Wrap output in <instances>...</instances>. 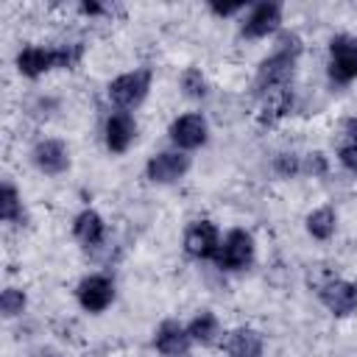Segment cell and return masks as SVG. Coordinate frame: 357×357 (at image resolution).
Segmentation results:
<instances>
[{
  "instance_id": "cell-1",
  "label": "cell",
  "mask_w": 357,
  "mask_h": 357,
  "mask_svg": "<svg viewBox=\"0 0 357 357\" xmlns=\"http://www.w3.org/2000/svg\"><path fill=\"white\" fill-rule=\"evenodd\" d=\"M301 56V36L293 31H282L271 56H265L257 67L254 75V95H265L268 89L293 84V73H296V61Z\"/></svg>"
},
{
  "instance_id": "cell-2",
  "label": "cell",
  "mask_w": 357,
  "mask_h": 357,
  "mask_svg": "<svg viewBox=\"0 0 357 357\" xmlns=\"http://www.w3.org/2000/svg\"><path fill=\"white\" fill-rule=\"evenodd\" d=\"M84 56V45H61V47H42L28 45L17 53V70L25 78H39L50 70H73Z\"/></svg>"
},
{
  "instance_id": "cell-3",
  "label": "cell",
  "mask_w": 357,
  "mask_h": 357,
  "mask_svg": "<svg viewBox=\"0 0 357 357\" xmlns=\"http://www.w3.org/2000/svg\"><path fill=\"white\" fill-rule=\"evenodd\" d=\"M151 84H153V73L148 67H137L112 78L106 86V95L120 112H128L145 100V95L151 92Z\"/></svg>"
},
{
  "instance_id": "cell-4",
  "label": "cell",
  "mask_w": 357,
  "mask_h": 357,
  "mask_svg": "<svg viewBox=\"0 0 357 357\" xmlns=\"http://www.w3.org/2000/svg\"><path fill=\"white\" fill-rule=\"evenodd\" d=\"M329 78L335 84H351L357 81V36L337 33L329 39Z\"/></svg>"
},
{
  "instance_id": "cell-5",
  "label": "cell",
  "mask_w": 357,
  "mask_h": 357,
  "mask_svg": "<svg viewBox=\"0 0 357 357\" xmlns=\"http://www.w3.org/2000/svg\"><path fill=\"white\" fill-rule=\"evenodd\" d=\"M254 259V237L245 229H231L215 254V265L220 271H243Z\"/></svg>"
},
{
  "instance_id": "cell-6",
  "label": "cell",
  "mask_w": 357,
  "mask_h": 357,
  "mask_svg": "<svg viewBox=\"0 0 357 357\" xmlns=\"http://www.w3.org/2000/svg\"><path fill=\"white\" fill-rule=\"evenodd\" d=\"M279 28H282V3L262 0L248 8V14L240 25V33L245 39H265V36L276 33Z\"/></svg>"
},
{
  "instance_id": "cell-7",
  "label": "cell",
  "mask_w": 357,
  "mask_h": 357,
  "mask_svg": "<svg viewBox=\"0 0 357 357\" xmlns=\"http://www.w3.org/2000/svg\"><path fill=\"white\" fill-rule=\"evenodd\" d=\"M184 251L192 257V259H215L218 248H220V231L212 220H192L187 223L184 229Z\"/></svg>"
},
{
  "instance_id": "cell-8",
  "label": "cell",
  "mask_w": 357,
  "mask_h": 357,
  "mask_svg": "<svg viewBox=\"0 0 357 357\" xmlns=\"http://www.w3.org/2000/svg\"><path fill=\"white\" fill-rule=\"evenodd\" d=\"M190 156L184 153V151H159V153H153L151 159H148V165H145V176H148V181H153V184H173V181H178V178H184L187 176V170H190Z\"/></svg>"
},
{
  "instance_id": "cell-9",
  "label": "cell",
  "mask_w": 357,
  "mask_h": 357,
  "mask_svg": "<svg viewBox=\"0 0 357 357\" xmlns=\"http://www.w3.org/2000/svg\"><path fill=\"white\" fill-rule=\"evenodd\" d=\"M170 139L178 151H192V148H201L206 139H209V123L201 112H187L181 117H176L170 123Z\"/></svg>"
},
{
  "instance_id": "cell-10",
  "label": "cell",
  "mask_w": 357,
  "mask_h": 357,
  "mask_svg": "<svg viewBox=\"0 0 357 357\" xmlns=\"http://www.w3.org/2000/svg\"><path fill=\"white\" fill-rule=\"evenodd\" d=\"M75 298H78L81 310H86V312H103L114 301V282L103 273H89L78 282Z\"/></svg>"
},
{
  "instance_id": "cell-11",
  "label": "cell",
  "mask_w": 357,
  "mask_h": 357,
  "mask_svg": "<svg viewBox=\"0 0 357 357\" xmlns=\"http://www.w3.org/2000/svg\"><path fill=\"white\" fill-rule=\"evenodd\" d=\"M31 159H33L36 170L45 176H61L70 170V151L61 139H53V137L39 139L31 151Z\"/></svg>"
},
{
  "instance_id": "cell-12",
  "label": "cell",
  "mask_w": 357,
  "mask_h": 357,
  "mask_svg": "<svg viewBox=\"0 0 357 357\" xmlns=\"http://www.w3.org/2000/svg\"><path fill=\"white\" fill-rule=\"evenodd\" d=\"M153 349L162 357H187L190 349H192V337H190L187 326H181L178 321L167 318L153 332Z\"/></svg>"
},
{
  "instance_id": "cell-13",
  "label": "cell",
  "mask_w": 357,
  "mask_h": 357,
  "mask_svg": "<svg viewBox=\"0 0 357 357\" xmlns=\"http://www.w3.org/2000/svg\"><path fill=\"white\" fill-rule=\"evenodd\" d=\"M296 106V92H293V84H284V86H276V89H268L265 95H259V112H257V120L262 126H276L279 120H284Z\"/></svg>"
},
{
  "instance_id": "cell-14",
  "label": "cell",
  "mask_w": 357,
  "mask_h": 357,
  "mask_svg": "<svg viewBox=\"0 0 357 357\" xmlns=\"http://www.w3.org/2000/svg\"><path fill=\"white\" fill-rule=\"evenodd\" d=\"M137 137V120L131 117V112H112L103 123V142L112 153H126L131 148Z\"/></svg>"
},
{
  "instance_id": "cell-15",
  "label": "cell",
  "mask_w": 357,
  "mask_h": 357,
  "mask_svg": "<svg viewBox=\"0 0 357 357\" xmlns=\"http://www.w3.org/2000/svg\"><path fill=\"white\" fill-rule=\"evenodd\" d=\"M321 304L332 312V315H349L357 307V284L346 282V279H332L321 293H318Z\"/></svg>"
},
{
  "instance_id": "cell-16",
  "label": "cell",
  "mask_w": 357,
  "mask_h": 357,
  "mask_svg": "<svg viewBox=\"0 0 357 357\" xmlns=\"http://www.w3.org/2000/svg\"><path fill=\"white\" fill-rule=\"evenodd\" d=\"M223 349H226L229 357H262L265 343H262V335H259L257 329H251V326H237V329H231V332L226 335Z\"/></svg>"
},
{
  "instance_id": "cell-17",
  "label": "cell",
  "mask_w": 357,
  "mask_h": 357,
  "mask_svg": "<svg viewBox=\"0 0 357 357\" xmlns=\"http://www.w3.org/2000/svg\"><path fill=\"white\" fill-rule=\"evenodd\" d=\"M73 234H75V240H78L81 245L95 248V245H100L103 237H106V223H103V218H100L95 209H81V212L75 215V220H73Z\"/></svg>"
},
{
  "instance_id": "cell-18",
  "label": "cell",
  "mask_w": 357,
  "mask_h": 357,
  "mask_svg": "<svg viewBox=\"0 0 357 357\" xmlns=\"http://www.w3.org/2000/svg\"><path fill=\"white\" fill-rule=\"evenodd\" d=\"M337 159L346 170L357 173V117H346L340 126V142H337Z\"/></svg>"
},
{
  "instance_id": "cell-19",
  "label": "cell",
  "mask_w": 357,
  "mask_h": 357,
  "mask_svg": "<svg viewBox=\"0 0 357 357\" xmlns=\"http://www.w3.org/2000/svg\"><path fill=\"white\" fill-rule=\"evenodd\" d=\"M304 226H307V234L312 240H329L335 234V229H337V212L332 206H318V209H312L307 215Z\"/></svg>"
},
{
  "instance_id": "cell-20",
  "label": "cell",
  "mask_w": 357,
  "mask_h": 357,
  "mask_svg": "<svg viewBox=\"0 0 357 357\" xmlns=\"http://www.w3.org/2000/svg\"><path fill=\"white\" fill-rule=\"evenodd\" d=\"M187 332H190L192 343L209 346V343H215V340H218V335H220V321H218V315H215V312L201 310V312L187 324Z\"/></svg>"
},
{
  "instance_id": "cell-21",
  "label": "cell",
  "mask_w": 357,
  "mask_h": 357,
  "mask_svg": "<svg viewBox=\"0 0 357 357\" xmlns=\"http://www.w3.org/2000/svg\"><path fill=\"white\" fill-rule=\"evenodd\" d=\"M0 220L6 223H22L25 220V206L11 181H3L0 187Z\"/></svg>"
},
{
  "instance_id": "cell-22",
  "label": "cell",
  "mask_w": 357,
  "mask_h": 357,
  "mask_svg": "<svg viewBox=\"0 0 357 357\" xmlns=\"http://www.w3.org/2000/svg\"><path fill=\"white\" fill-rule=\"evenodd\" d=\"M178 86H181V92H184L187 98H192V100H201V98H206V92H209L206 75H204L198 67H187V70L178 75Z\"/></svg>"
},
{
  "instance_id": "cell-23",
  "label": "cell",
  "mask_w": 357,
  "mask_h": 357,
  "mask_svg": "<svg viewBox=\"0 0 357 357\" xmlns=\"http://www.w3.org/2000/svg\"><path fill=\"white\" fill-rule=\"evenodd\" d=\"M25 307H28V296H25V290H20V287H6V290L0 293V310H3L6 318H17V315H22Z\"/></svg>"
},
{
  "instance_id": "cell-24",
  "label": "cell",
  "mask_w": 357,
  "mask_h": 357,
  "mask_svg": "<svg viewBox=\"0 0 357 357\" xmlns=\"http://www.w3.org/2000/svg\"><path fill=\"white\" fill-rule=\"evenodd\" d=\"M273 170L282 176V178H293L298 173H304V156L293 153V151H282L273 156Z\"/></svg>"
},
{
  "instance_id": "cell-25",
  "label": "cell",
  "mask_w": 357,
  "mask_h": 357,
  "mask_svg": "<svg viewBox=\"0 0 357 357\" xmlns=\"http://www.w3.org/2000/svg\"><path fill=\"white\" fill-rule=\"evenodd\" d=\"M332 279H337V276H335V271H329L326 265H315V268L310 271V279H307V282H310V287H312L315 293H321Z\"/></svg>"
},
{
  "instance_id": "cell-26",
  "label": "cell",
  "mask_w": 357,
  "mask_h": 357,
  "mask_svg": "<svg viewBox=\"0 0 357 357\" xmlns=\"http://www.w3.org/2000/svg\"><path fill=\"white\" fill-rule=\"evenodd\" d=\"M326 156L321 153V151H312V153H307L304 156V173H310V176H326Z\"/></svg>"
},
{
  "instance_id": "cell-27",
  "label": "cell",
  "mask_w": 357,
  "mask_h": 357,
  "mask_svg": "<svg viewBox=\"0 0 357 357\" xmlns=\"http://www.w3.org/2000/svg\"><path fill=\"white\" fill-rule=\"evenodd\" d=\"M245 8V3H209V11L215 17H231V14H240Z\"/></svg>"
},
{
  "instance_id": "cell-28",
  "label": "cell",
  "mask_w": 357,
  "mask_h": 357,
  "mask_svg": "<svg viewBox=\"0 0 357 357\" xmlns=\"http://www.w3.org/2000/svg\"><path fill=\"white\" fill-rule=\"evenodd\" d=\"M78 11L86 14V17H103V14H109V6L95 3V0H84V3L78 6Z\"/></svg>"
},
{
  "instance_id": "cell-29",
  "label": "cell",
  "mask_w": 357,
  "mask_h": 357,
  "mask_svg": "<svg viewBox=\"0 0 357 357\" xmlns=\"http://www.w3.org/2000/svg\"><path fill=\"white\" fill-rule=\"evenodd\" d=\"M39 357H61V354H59V351H56V349H45V351H42V354H39Z\"/></svg>"
}]
</instances>
